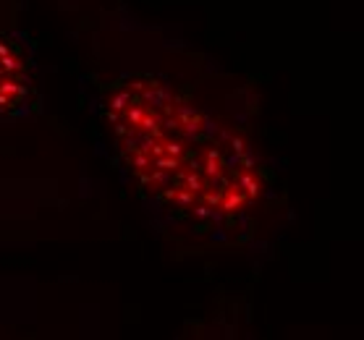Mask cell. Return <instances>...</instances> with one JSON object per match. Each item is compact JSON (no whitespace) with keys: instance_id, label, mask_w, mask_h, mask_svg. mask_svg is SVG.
Wrapping results in <instances>:
<instances>
[{"instance_id":"6da1fadb","label":"cell","mask_w":364,"mask_h":340,"mask_svg":"<svg viewBox=\"0 0 364 340\" xmlns=\"http://www.w3.org/2000/svg\"><path fill=\"white\" fill-rule=\"evenodd\" d=\"M102 116L129 178L176 217L225 225L262 199L265 178L249 141L163 76L116 79Z\"/></svg>"},{"instance_id":"7a4b0ae2","label":"cell","mask_w":364,"mask_h":340,"mask_svg":"<svg viewBox=\"0 0 364 340\" xmlns=\"http://www.w3.org/2000/svg\"><path fill=\"white\" fill-rule=\"evenodd\" d=\"M37 108L34 68L14 34L0 29V124L29 116Z\"/></svg>"}]
</instances>
